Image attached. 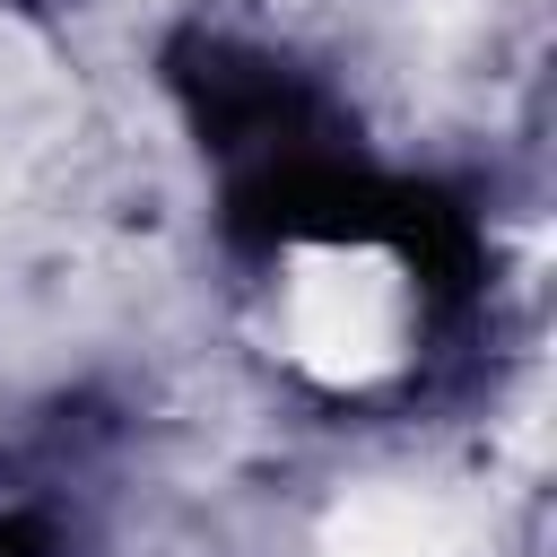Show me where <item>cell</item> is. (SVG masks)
I'll use <instances>...</instances> for the list:
<instances>
[{"label": "cell", "instance_id": "cell-1", "mask_svg": "<svg viewBox=\"0 0 557 557\" xmlns=\"http://www.w3.org/2000/svg\"><path fill=\"white\" fill-rule=\"evenodd\" d=\"M0 557H61V531L44 505H9L0 513Z\"/></svg>", "mask_w": 557, "mask_h": 557}]
</instances>
